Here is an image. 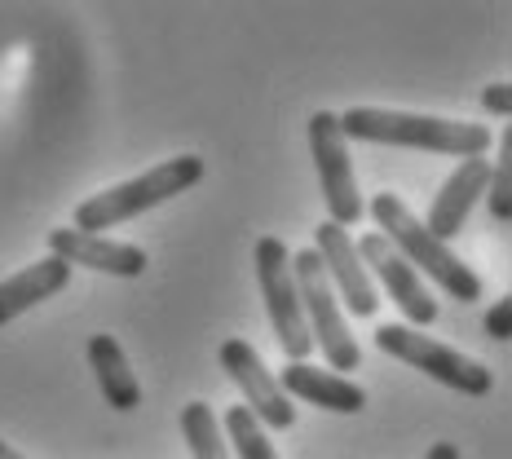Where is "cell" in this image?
Wrapping results in <instances>:
<instances>
[{
	"label": "cell",
	"mask_w": 512,
	"mask_h": 459,
	"mask_svg": "<svg viewBox=\"0 0 512 459\" xmlns=\"http://www.w3.org/2000/svg\"><path fill=\"white\" fill-rule=\"evenodd\" d=\"M345 142H376V146H407V151H433L455 159H482L490 151L486 124H460L442 115H415V111H384V106H354L336 115Z\"/></svg>",
	"instance_id": "1"
},
{
	"label": "cell",
	"mask_w": 512,
	"mask_h": 459,
	"mask_svg": "<svg viewBox=\"0 0 512 459\" xmlns=\"http://www.w3.org/2000/svg\"><path fill=\"white\" fill-rule=\"evenodd\" d=\"M371 217H376V226H380L376 234H384V243H389L411 270H424L442 292H451L455 301H464V305L482 301V279H477L446 243H437L433 234L424 230V221L415 217L398 195L384 190V195L371 199Z\"/></svg>",
	"instance_id": "2"
},
{
	"label": "cell",
	"mask_w": 512,
	"mask_h": 459,
	"mask_svg": "<svg viewBox=\"0 0 512 459\" xmlns=\"http://www.w3.org/2000/svg\"><path fill=\"white\" fill-rule=\"evenodd\" d=\"M199 181H204V159H199V155L164 159V164H155L151 173H142L133 181H120V186H111V190H102V195L84 199V204L76 208V226H71V230L98 234V230L124 226V221L142 217L146 208L168 204V199H177L181 190L199 186Z\"/></svg>",
	"instance_id": "3"
},
{
	"label": "cell",
	"mask_w": 512,
	"mask_h": 459,
	"mask_svg": "<svg viewBox=\"0 0 512 459\" xmlns=\"http://www.w3.org/2000/svg\"><path fill=\"white\" fill-rule=\"evenodd\" d=\"M376 345L389 358L424 371V376H433L437 384H446V389L464 393V398H486V393L495 389V376H490L486 362L464 358L460 349L442 345V340H433L429 332H420V327L384 323V327H376Z\"/></svg>",
	"instance_id": "4"
},
{
	"label": "cell",
	"mask_w": 512,
	"mask_h": 459,
	"mask_svg": "<svg viewBox=\"0 0 512 459\" xmlns=\"http://www.w3.org/2000/svg\"><path fill=\"white\" fill-rule=\"evenodd\" d=\"M292 279H296V296H301L309 340L323 345L332 371H358V362H362L358 340L349 336V323L340 318V305L332 296V279H327V270H323V261H318L314 248L292 256Z\"/></svg>",
	"instance_id": "5"
},
{
	"label": "cell",
	"mask_w": 512,
	"mask_h": 459,
	"mask_svg": "<svg viewBox=\"0 0 512 459\" xmlns=\"http://www.w3.org/2000/svg\"><path fill=\"white\" fill-rule=\"evenodd\" d=\"M252 265H256V287H261V296H265V309H270V323H274V336H279L283 354L292 362H305L309 349H314V340H309V327H305V314H301V296H296L287 243L274 239V234L256 239Z\"/></svg>",
	"instance_id": "6"
},
{
	"label": "cell",
	"mask_w": 512,
	"mask_h": 459,
	"mask_svg": "<svg viewBox=\"0 0 512 459\" xmlns=\"http://www.w3.org/2000/svg\"><path fill=\"white\" fill-rule=\"evenodd\" d=\"M309 151H314V168H318V186H323V204H327V221L340 230L358 226L362 221V195H358V177L345 151V133L332 111H314L309 115Z\"/></svg>",
	"instance_id": "7"
},
{
	"label": "cell",
	"mask_w": 512,
	"mask_h": 459,
	"mask_svg": "<svg viewBox=\"0 0 512 459\" xmlns=\"http://www.w3.org/2000/svg\"><path fill=\"white\" fill-rule=\"evenodd\" d=\"M221 367H226V376L239 384L243 407L252 411V420L261 424V429H274V433L292 429V424H296V407L287 402V393L279 389V380L270 376V367H265L261 354H256L248 340L230 336L226 345H221Z\"/></svg>",
	"instance_id": "8"
},
{
	"label": "cell",
	"mask_w": 512,
	"mask_h": 459,
	"mask_svg": "<svg viewBox=\"0 0 512 459\" xmlns=\"http://www.w3.org/2000/svg\"><path fill=\"white\" fill-rule=\"evenodd\" d=\"M354 248H358V261L367 265V274H376L384 283V292H389L402 314H407V327H420L424 332V327L437 323V301L429 296V287H424L420 274L384 243V234H362Z\"/></svg>",
	"instance_id": "9"
},
{
	"label": "cell",
	"mask_w": 512,
	"mask_h": 459,
	"mask_svg": "<svg viewBox=\"0 0 512 459\" xmlns=\"http://www.w3.org/2000/svg\"><path fill=\"white\" fill-rule=\"evenodd\" d=\"M314 234H318V248L314 252H318V261H323L327 279H336L340 296H345V305H349V314L371 318L380 309V292H376V283H371L367 265L358 261V248H354V239H349V230L323 221Z\"/></svg>",
	"instance_id": "10"
},
{
	"label": "cell",
	"mask_w": 512,
	"mask_h": 459,
	"mask_svg": "<svg viewBox=\"0 0 512 459\" xmlns=\"http://www.w3.org/2000/svg\"><path fill=\"white\" fill-rule=\"evenodd\" d=\"M49 256L67 265H84V270H102L115 279H137L146 274V252L137 243H120V239H102V234H84V230H49Z\"/></svg>",
	"instance_id": "11"
},
{
	"label": "cell",
	"mask_w": 512,
	"mask_h": 459,
	"mask_svg": "<svg viewBox=\"0 0 512 459\" xmlns=\"http://www.w3.org/2000/svg\"><path fill=\"white\" fill-rule=\"evenodd\" d=\"M486 181H490L486 159H464V164L442 181V190H437V199L429 208V226L424 230H429L437 243L464 234V221H468V212H473L477 195H486Z\"/></svg>",
	"instance_id": "12"
},
{
	"label": "cell",
	"mask_w": 512,
	"mask_h": 459,
	"mask_svg": "<svg viewBox=\"0 0 512 459\" xmlns=\"http://www.w3.org/2000/svg\"><path fill=\"white\" fill-rule=\"evenodd\" d=\"M279 389L287 398H301L309 407L336 411V415H358L367 407V393H362L354 380L336 376V371H323V367H309V362H287L279 376Z\"/></svg>",
	"instance_id": "13"
},
{
	"label": "cell",
	"mask_w": 512,
	"mask_h": 459,
	"mask_svg": "<svg viewBox=\"0 0 512 459\" xmlns=\"http://www.w3.org/2000/svg\"><path fill=\"white\" fill-rule=\"evenodd\" d=\"M67 283H71V265L58 261V256H45V261L18 270L14 279L0 283V327L14 323L27 309H36L40 301H49V296H58Z\"/></svg>",
	"instance_id": "14"
},
{
	"label": "cell",
	"mask_w": 512,
	"mask_h": 459,
	"mask_svg": "<svg viewBox=\"0 0 512 459\" xmlns=\"http://www.w3.org/2000/svg\"><path fill=\"white\" fill-rule=\"evenodd\" d=\"M89 367H93V376H98L102 398L111 402L115 411L142 407V384H137L133 367H128V358H124V349L115 336H106V332L89 336Z\"/></svg>",
	"instance_id": "15"
},
{
	"label": "cell",
	"mask_w": 512,
	"mask_h": 459,
	"mask_svg": "<svg viewBox=\"0 0 512 459\" xmlns=\"http://www.w3.org/2000/svg\"><path fill=\"white\" fill-rule=\"evenodd\" d=\"M181 437H186L195 459H230V446L221 437V424L208 402H186L181 407Z\"/></svg>",
	"instance_id": "16"
},
{
	"label": "cell",
	"mask_w": 512,
	"mask_h": 459,
	"mask_svg": "<svg viewBox=\"0 0 512 459\" xmlns=\"http://www.w3.org/2000/svg\"><path fill=\"white\" fill-rule=\"evenodd\" d=\"M221 437H230L226 446H234V455H239V459H279L274 442L265 437L261 424L252 420L248 407H230L226 411V433H221Z\"/></svg>",
	"instance_id": "17"
},
{
	"label": "cell",
	"mask_w": 512,
	"mask_h": 459,
	"mask_svg": "<svg viewBox=\"0 0 512 459\" xmlns=\"http://www.w3.org/2000/svg\"><path fill=\"white\" fill-rule=\"evenodd\" d=\"M512 133L504 137V151H499V168H490V181H486V204H490V217L499 226L512 221Z\"/></svg>",
	"instance_id": "18"
},
{
	"label": "cell",
	"mask_w": 512,
	"mask_h": 459,
	"mask_svg": "<svg viewBox=\"0 0 512 459\" xmlns=\"http://www.w3.org/2000/svg\"><path fill=\"white\" fill-rule=\"evenodd\" d=\"M486 336L490 340H508L512 336V296H504V301L486 314Z\"/></svg>",
	"instance_id": "19"
},
{
	"label": "cell",
	"mask_w": 512,
	"mask_h": 459,
	"mask_svg": "<svg viewBox=\"0 0 512 459\" xmlns=\"http://www.w3.org/2000/svg\"><path fill=\"white\" fill-rule=\"evenodd\" d=\"M482 106L490 115H508L512 111V84H486V93H482Z\"/></svg>",
	"instance_id": "20"
},
{
	"label": "cell",
	"mask_w": 512,
	"mask_h": 459,
	"mask_svg": "<svg viewBox=\"0 0 512 459\" xmlns=\"http://www.w3.org/2000/svg\"><path fill=\"white\" fill-rule=\"evenodd\" d=\"M424 459H460V446H455V442H433Z\"/></svg>",
	"instance_id": "21"
},
{
	"label": "cell",
	"mask_w": 512,
	"mask_h": 459,
	"mask_svg": "<svg viewBox=\"0 0 512 459\" xmlns=\"http://www.w3.org/2000/svg\"><path fill=\"white\" fill-rule=\"evenodd\" d=\"M0 459H23V455H18L14 446H5V442H0Z\"/></svg>",
	"instance_id": "22"
}]
</instances>
